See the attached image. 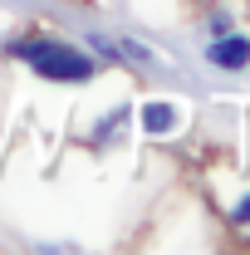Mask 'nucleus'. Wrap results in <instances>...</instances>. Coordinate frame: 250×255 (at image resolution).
Listing matches in <instances>:
<instances>
[{
    "instance_id": "nucleus-5",
    "label": "nucleus",
    "mask_w": 250,
    "mask_h": 255,
    "mask_svg": "<svg viewBox=\"0 0 250 255\" xmlns=\"http://www.w3.org/2000/svg\"><path fill=\"white\" fill-rule=\"evenodd\" d=\"M236 221L250 226V196H241V206H236Z\"/></svg>"
},
{
    "instance_id": "nucleus-3",
    "label": "nucleus",
    "mask_w": 250,
    "mask_h": 255,
    "mask_svg": "<svg viewBox=\"0 0 250 255\" xmlns=\"http://www.w3.org/2000/svg\"><path fill=\"white\" fill-rule=\"evenodd\" d=\"M142 128H147V132H172V128H177V108L162 103V98L142 103Z\"/></svg>"
},
{
    "instance_id": "nucleus-2",
    "label": "nucleus",
    "mask_w": 250,
    "mask_h": 255,
    "mask_svg": "<svg viewBox=\"0 0 250 255\" xmlns=\"http://www.w3.org/2000/svg\"><path fill=\"white\" fill-rule=\"evenodd\" d=\"M206 59L216 64V69H246L250 64V39L246 34H216L211 49H206Z\"/></svg>"
},
{
    "instance_id": "nucleus-1",
    "label": "nucleus",
    "mask_w": 250,
    "mask_h": 255,
    "mask_svg": "<svg viewBox=\"0 0 250 255\" xmlns=\"http://www.w3.org/2000/svg\"><path fill=\"white\" fill-rule=\"evenodd\" d=\"M10 54H15V59H25L34 74H39V79H49V84H89V79H94V59H89L84 49L64 44V39H49V34L15 39V44H10Z\"/></svg>"
},
{
    "instance_id": "nucleus-4",
    "label": "nucleus",
    "mask_w": 250,
    "mask_h": 255,
    "mask_svg": "<svg viewBox=\"0 0 250 255\" xmlns=\"http://www.w3.org/2000/svg\"><path fill=\"white\" fill-rule=\"evenodd\" d=\"M127 118H132L127 108H113V118L94 128V137H98V142H113V137H118V132H123V128H127Z\"/></svg>"
}]
</instances>
